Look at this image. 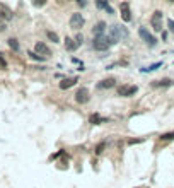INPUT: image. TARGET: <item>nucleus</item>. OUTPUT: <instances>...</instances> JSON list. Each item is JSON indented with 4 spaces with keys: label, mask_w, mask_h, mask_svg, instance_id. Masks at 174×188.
Masks as SVG:
<instances>
[{
    "label": "nucleus",
    "mask_w": 174,
    "mask_h": 188,
    "mask_svg": "<svg viewBox=\"0 0 174 188\" xmlns=\"http://www.w3.org/2000/svg\"><path fill=\"white\" fill-rule=\"evenodd\" d=\"M34 5L36 7H41V5H44V2H34Z\"/></svg>",
    "instance_id": "bb28decb"
},
{
    "label": "nucleus",
    "mask_w": 174,
    "mask_h": 188,
    "mask_svg": "<svg viewBox=\"0 0 174 188\" xmlns=\"http://www.w3.org/2000/svg\"><path fill=\"white\" fill-rule=\"evenodd\" d=\"M104 147H106V142H101V144H97V147H96V154H102Z\"/></svg>",
    "instance_id": "4be33fe9"
},
{
    "label": "nucleus",
    "mask_w": 174,
    "mask_h": 188,
    "mask_svg": "<svg viewBox=\"0 0 174 188\" xmlns=\"http://www.w3.org/2000/svg\"><path fill=\"white\" fill-rule=\"evenodd\" d=\"M106 22L104 21H99L96 26L92 27V34H94V38H99V36H104V31H106Z\"/></svg>",
    "instance_id": "1a4fd4ad"
},
{
    "label": "nucleus",
    "mask_w": 174,
    "mask_h": 188,
    "mask_svg": "<svg viewBox=\"0 0 174 188\" xmlns=\"http://www.w3.org/2000/svg\"><path fill=\"white\" fill-rule=\"evenodd\" d=\"M89 121H91L92 125H99V123H106L108 120H106V118H102V116H99L97 113H94V115H91V118H89Z\"/></svg>",
    "instance_id": "2eb2a0df"
},
{
    "label": "nucleus",
    "mask_w": 174,
    "mask_h": 188,
    "mask_svg": "<svg viewBox=\"0 0 174 188\" xmlns=\"http://www.w3.org/2000/svg\"><path fill=\"white\" fill-rule=\"evenodd\" d=\"M160 140H174V132H167L160 135Z\"/></svg>",
    "instance_id": "6ab92c4d"
},
{
    "label": "nucleus",
    "mask_w": 174,
    "mask_h": 188,
    "mask_svg": "<svg viewBox=\"0 0 174 188\" xmlns=\"http://www.w3.org/2000/svg\"><path fill=\"white\" fill-rule=\"evenodd\" d=\"M78 48V45H77V41L75 39H72V38H65V50L67 51H75Z\"/></svg>",
    "instance_id": "f8f14e48"
},
{
    "label": "nucleus",
    "mask_w": 174,
    "mask_h": 188,
    "mask_svg": "<svg viewBox=\"0 0 174 188\" xmlns=\"http://www.w3.org/2000/svg\"><path fill=\"white\" fill-rule=\"evenodd\" d=\"M162 65V62H159V63H154V65H150L149 69H142V72H154L157 67H160Z\"/></svg>",
    "instance_id": "412c9836"
},
{
    "label": "nucleus",
    "mask_w": 174,
    "mask_h": 188,
    "mask_svg": "<svg viewBox=\"0 0 174 188\" xmlns=\"http://www.w3.org/2000/svg\"><path fill=\"white\" fill-rule=\"evenodd\" d=\"M162 21H164V14L160 10H155L152 14V17H150V24H152V29L155 33L162 31Z\"/></svg>",
    "instance_id": "7ed1b4c3"
},
{
    "label": "nucleus",
    "mask_w": 174,
    "mask_h": 188,
    "mask_svg": "<svg viewBox=\"0 0 174 188\" xmlns=\"http://www.w3.org/2000/svg\"><path fill=\"white\" fill-rule=\"evenodd\" d=\"M77 77H72V79H63L61 82H60V89H68V87H72V86H75L77 84Z\"/></svg>",
    "instance_id": "ddd939ff"
},
{
    "label": "nucleus",
    "mask_w": 174,
    "mask_h": 188,
    "mask_svg": "<svg viewBox=\"0 0 174 188\" xmlns=\"http://www.w3.org/2000/svg\"><path fill=\"white\" fill-rule=\"evenodd\" d=\"M89 99H91V93L87 87H80L75 93V101L78 104H85V103H89Z\"/></svg>",
    "instance_id": "39448f33"
},
{
    "label": "nucleus",
    "mask_w": 174,
    "mask_h": 188,
    "mask_svg": "<svg viewBox=\"0 0 174 188\" xmlns=\"http://www.w3.org/2000/svg\"><path fill=\"white\" fill-rule=\"evenodd\" d=\"M140 142H142V139H130V140H128L130 145H133V144H140Z\"/></svg>",
    "instance_id": "b1692460"
},
{
    "label": "nucleus",
    "mask_w": 174,
    "mask_h": 188,
    "mask_svg": "<svg viewBox=\"0 0 174 188\" xmlns=\"http://www.w3.org/2000/svg\"><path fill=\"white\" fill-rule=\"evenodd\" d=\"M29 56L33 58V60H38V62H44V56H41V55H38L36 51H29Z\"/></svg>",
    "instance_id": "aec40b11"
},
{
    "label": "nucleus",
    "mask_w": 174,
    "mask_h": 188,
    "mask_svg": "<svg viewBox=\"0 0 174 188\" xmlns=\"http://www.w3.org/2000/svg\"><path fill=\"white\" fill-rule=\"evenodd\" d=\"M3 29H5V24H3V22L0 21V31H3Z\"/></svg>",
    "instance_id": "cd10ccee"
},
{
    "label": "nucleus",
    "mask_w": 174,
    "mask_h": 188,
    "mask_svg": "<svg viewBox=\"0 0 174 188\" xmlns=\"http://www.w3.org/2000/svg\"><path fill=\"white\" fill-rule=\"evenodd\" d=\"M167 26H169L171 33H174V21H173V19H169V21H167Z\"/></svg>",
    "instance_id": "a878e982"
},
{
    "label": "nucleus",
    "mask_w": 174,
    "mask_h": 188,
    "mask_svg": "<svg viewBox=\"0 0 174 188\" xmlns=\"http://www.w3.org/2000/svg\"><path fill=\"white\" fill-rule=\"evenodd\" d=\"M115 84H116V79L109 77V79L101 80V82L97 84V87H99V89H111V87H115Z\"/></svg>",
    "instance_id": "9b49d317"
},
{
    "label": "nucleus",
    "mask_w": 174,
    "mask_h": 188,
    "mask_svg": "<svg viewBox=\"0 0 174 188\" xmlns=\"http://www.w3.org/2000/svg\"><path fill=\"white\" fill-rule=\"evenodd\" d=\"M136 91H138V87H136V86H128V84H123V86H119V87H118V96L130 97V96H133Z\"/></svg>",
    "instance_id": "0eeeda50"
},
{
    "label": "nucleus",
    "mask_w": 174,
    "mask_h": 188,
    "mask_svg": "<svg viewBox=\"0 0 174 188\" xmlns=\"http://www.w3.org/2000/svg\"><path fill=\"white\" fill-rule=\"evenodd\" d=\"M119 16L125 22H130L132 21V10H130V3L128 2H123L119 3Z\"/></svg>",
    "instance_id": "6e6552de"
},
{
    "label": "nucleus",
    "mask_w": 174,
    "mask_h": 188,
    "mask_svg": "<svg viewBox=\"0 0 174 188\" xmlns=\"http://www.w3.org/2000/svg\"><path fill=\"white\" fill-rule=\"evenodd\" d=\"M138 36L142 38L149 46H155V45H157V39H155V38L147 31V27H140V29H138Z\"/></svg>",
    "instance_id": "423d86ee"
},
{
    "label": "nucleus",
    "mask_w": 174,
    "mask_h": 188,
    "mask_svg": "<svg viewBox=\"0 0 174 188\" xmlns=\"http://www.w3.org/2000/svg\"><path fill=\"white\" fill-rule=\"evenodd\" d=\"M7 43H9V46H10V50H14V51H19V41H17V39H16V38H9V41H7Z\"/></svg>",
    "instance_id": "f3484780"
},
{
    "label": "nucleus",
    "mask_w": 174,
    "mask_h": 188,
    "mask_svg": "<svg viewBox=\"0 0 174 188\" xmlns=\"http://www.w3.org/2000/svg\"><path fill=\"white\" fill-rule=\"evenodd\" d=\"M97 7H101V9H104L108 14H115V10H113V7L108 3V2H104V0H97Z\"/></svg>",
    "instance_id": "dca6fc26"
},
{
    "label": "nucleus",
    "mask_w": 174,
    "mask_h": 188,
    "mask_svg": "<svg viewBox=\"0 0 174 188\" xmlns=\"http://www.w3.org/2000/svg\"><path fill=\"white\" fill-rule=\"evenodd\" d=\"M75 41H77V45H82V43H84V36H82V34H77V36H75Z\"/></svg>",
    "instance_id": "393cba45"
},
{
    "label": "nucleus",
    "mask_w": 174,
    "mask_h": 188,
    "mask_svg": "<svg viewBox=\"0 0 174 188\" xmlns=\"http://www.w3.org/2000/svg\"><path fill=\"white\" fill-rule=\"evenodd\" d=\"M109 36L113 38V39H116V41L126 39V38H128V29H126L125 26L115 24V26H111V29H109Z\"/></svg>",
    "instance_id": "f03ea898"
},
{
    "label": "nucleus",
    "mask_w": 174,
    "mask_h": 188,
    "mask_svg": "<svg viewBox=\"0 0 174 188\" xmlns=\"http://www.w3.org/2000/svg\"><path fill=\"white\" fill-rule=\"evenodd\" d=\"M46 36L50 41H53V43H60V36H58L57 33H53V31H46Z\"/></svg>",
    "instance_id": "a211bd4d"
},
{
    "label": "nucleus",
    "mask_w": 174,
    "mask_h": 188,
    "mask_svg": "<svg viewBox=\"0 0 174 188\" xmlns=\"http://www.w3.org/2000/svg\"><path fill=\"white\" fill-rule=\"evenodd\" d=\"M113 45H116V39H113V38L108 36V34L92 39V48L97 50V51H106V50H109Z\"/></svg>",
    "instance_id": "f257e3e1"
},
{
    "label": "nucleus",
    "mask_w": 174,
    "mask_h": 188,
    "mask_svg": "<svg viewBox=\"0 0 174 188\" xmlns=\"http://www.w3.org/2000/svg\"><path fill=\"white\" fill-rule=\"evenodd\" d=\"M84 24H85V19H84L82 14H78V12L72 14V17H70V27H72V29L78 31V29H82Z\"/></svg>",
    "instance_id": "20e7f679"
},
{
    "label": "nucleus",
    "mask_w": 174,
    "mask_h": 188,
    "mask_svg": "<svg viewBox=\"0 0 174 188\" xmlns=\"http://www.w3.org/2000/svg\"><path fill=\"white\" fill-rule=\"evenodd\" d=\"M173 84L174 82L171 79H160V80H154V82H152L154 87H171Z\"/></svg>",
    "instance_id": "4468645a"
},
{
    "label": "nucleus",
    "mask_w": 174,
    "mask_h": 188,
    "mask_svg": "<svg viewBox=\"0 0 174 188\" xmlns=\"http://www.w3.org/2000/svg\"><path fill=\"white\" fill-rule=\"evenodd\" d=\"M34 50H36V53H38V55L44 56V58H46V56L51 53V51H50V48H48V46H46L43 41H38V43L34 45Z\"/></svg>",
    "instance_id": "9d476101"
},
{
    "label": "nucleus",
    "mask_w": 174,
    "mask_h": 188,
    "mask_svg": "<svg viewBox=\"0 0 174 188\" xmlns=\"http://www.w3.org/2000/svg\"><path fill=\"white\" fill-rule=\"evenodd\" d=\"M0 69H7V62H5V58L0 55Z\"/></svg>",
    "instance_id": "5701e85b"
}]
</instances>
